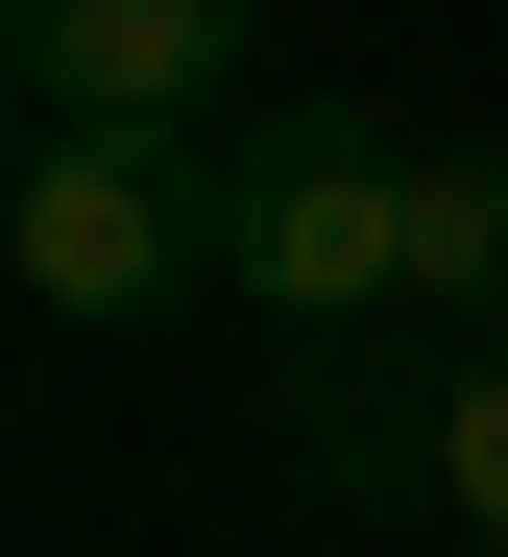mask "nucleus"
Instances as JSON below:
<instances>
[{"mask_svg": "<svg viewBox=\"0 0 508 557\" xmlns=\"http://www.w3.org/2000/svg\"><path fill=\"white\" fill-rule=\"evenodd\" d=\"M219 292H267V315H412V122L387 98H267L219 146Z\"/></svg>", "mask_w": 508, "mask_h": 557, "instance_id": "f03ea898", "label": "nucleus"}, {"mask_svg": "<svg viewBox=\"0 0 508 557\" xmlns=\"http://www.w3.org/2000/svg\"><path fill=\"white\" fill-rule=\"evenodd\" d=\"M243 49H267V0H0L25 122H194Z\"/></svg>", "mask_w": 508, "mask_h": 557, "instance_id": "20e7f679", "label": "nucleus"}, {"mask_svg": "<svg viewBox=\"0 0 508 557\" xmlns=\"http://www.w3.org/2000/svg\"><path fill=\"white\" fill-rule=\"evenodd\" d=\"M484 557H508V533H484Z\"/></svg>", "mask_w": 508, "mask_h": 557, "instance_id": "0eeeda50", "label": "nucleus"}, {"mask_svg": "<svg viewBox=\"0 0 508 557\" xmlns=\"http://www.w3.org/2000/svg\"><path fill=\"white\" fill-rule=\"evenodd\" d=\"M460 533H508V339H460V485H436Z\"/></svg>", "mask_w": 508, "mask_h": 557, "instance_id": "423d86ee", "label": "nucleus"}, {"mask_svg": "<svg viewBox=\"0 0 508 557\" xmlns=\"http://www.w3.org/2000/svg\"><path fill=\"white\" fill-rule=\"evenodd\" d=\"M0 267H25V315H73V339L219 292V146H170V122H25Z\"/></svg>", "mask_w": 508, "mask_h": 557, "instance_id": "f257e3e1", "label": "nucleus"}, {"mask_svg": "<svg viewBox=\"0 0 508 557\" xmlns=\"http://www.w3.org/2000/svg\"><path fill=\"white\" fill-rule=\"evenodd\" d=\"M412 315L508 339V146H412Z\"/></svg>", "mask_w": 508, "mask_h": 557, "instance_id": "39448f33", "label": "nucleus"}, {"mask_svg": "<svg viewBox=\"0 0 508 557\" xmlns=\"http://www.w3.org/2000/svg\"><path fill=\"white\" fill-rule=\"evenodd\" d=\"M267 460H290L315 509H436V485H460V363H436L412 315H290Z\"/></svg>", "mask_w": 508, "mask_h": 557, "instance_id": "7ed1b4c3", "label": "nucleus"}]
</instances>
